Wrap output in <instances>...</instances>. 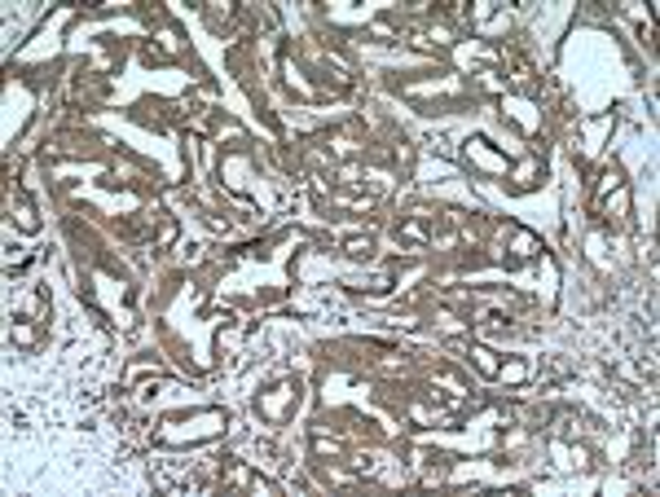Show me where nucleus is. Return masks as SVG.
I'll list each match as a JSON object with an SVG mask.
<instances>
[{
	"instance_id": "f257e3e1",
	"label": "nucleus",
	"mask_w": 660,
	"mask_h": 497,
	"mask_svg": "<svg viewBox=\"0 0 660 497\" xmlns=\"http://www.w3.org/2000/svg\"><path fill=\"white\" fill-rule=\"evenodd\" d=\"M348 251H352V255H365V251H370V238H352Z\"/></svg>"
}]
</instances>
